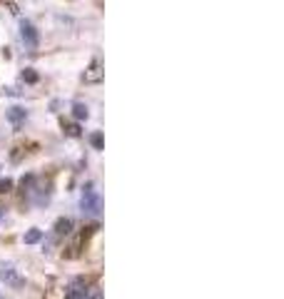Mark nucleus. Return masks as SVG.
I'll return each mask as SVG.
<instances>
[{"mask_svg":"<svg viewBox=\"0 0 284 299\" xmlns=\"http://www.w3.org/2000/svg\"><path fill=\"white\" fill-rule=\"evenodd\" d=\"M63 130H65V135H67V137H80V125H75V122L63 125Z\"/></svg>","mask_w":284,"mask_h":299,"instance_id":"obj_10","label":"nucleus"},{"mask_svg":"<svg viewBox=\"0 0 284 299\" xmlns=\"http://www.w3.org/2000/svg\"><path fill=\"white\" fill-rule=\"evenodd\" d=\"M72 227H75V222H72L70 217H60V219L55 222V227H53V235H55L58 239H63V237H67V235L72 232Z\"/></svg>","mask_w":284,"mask_h":299,"instance_id":"obj_6","label":"nucleus"},{"mask_svg":"<svg viewBox=\"0 0 284 299\" xmlns=\"http://www.w3.org/2000/svg\"><path fill=\"white\" fill-rule=\"evenodd\" d=\"M40 239H43V232H40V230H30V232L23 237L25 244H35V242H40Z\"/></svg>","mask_w":284,"mask_h":299,"instance_id":"obj_8","label":"nucleus"},{"mask_svg":"<svg viewBox=\"0 0 284 299\" xmlns=\"http://www.w3.org/2000/svg\"><path fill=\"white\" fill-rule=\"evenodd\" d=\"M88 85H95V83H100L102 80V62L95 58L93 62H90V67L85 70V78H83Z\"/></svg>","mask_w":284,"mask_h":299,"instance_id":"obj_4","label":"nucleus"},{"mask_svg":"<svg viewBox=\"0 0 284 299\" xmlns=\"http://www.w3.org/2000/svg\"><path fill=\"white\" fill-rule=\"evenodd\" d=\"M90 142H93V147H95V150H102V135H100V132L90 135Z\"/></svg>","mask_w":284,"mask_h":299,"instance_id":"obj_13","label":"nucleus"},{"mask_svg":"<svg viewBox=\"0 0 284 299\" xmlns=\"http://www.w3.org/2000/svg\"><path fill=\"white\" fill-rule=\"evenodd\" d=\"M65 299H83V294H80L75 287H67L65 289Z\"/></svg>","mask_w":284,"mask_h":299,"instance_id":"obj_12","label":"nucleus"},{"mask_svg":"<svg viewBox=\"0 0 284 299\" xmlns=\"http://www.w3.org/2000/svg\"><path fill=\"white\" fill-rule=\"evenodd\" d=\"M10 190H13V179H10V177L0 179V195H5V192H10Z\"/></svg>","mask_w":284,"mask_h":299,"instance_id":"obj_11","label":"nucleus"},{"mask_svg":"<svg viewBox=\"0 0 284 299\" xmlns=\"http://www.w3.org/2000/svg\"><path fill=\"white\" fill-rule=\"evenodd\" d=\"M5 118H8V122H10L13 127H20V125H23V122L28 120V110H25V107H18V105H15V107H10V110L5 112Z\"/></svg>","mask_w":284,"mask_h":299,"instance_id":"obj_5","label":"nucleus"},{"mask_svg":"<svg viewBox=\"0 0 284 299\" xmlns=\"http://www.w3.org/2000/svg\"><path fill=\"white\" fill-rule=\"evenodd\" d=\"M88 115H90V112H88V105H83V102H75V105H72V118H75V120H88Z\"/></svg>","mask_w":284,"mask_h":299,"instance_id":"obj_7","label":"nucleus"},{"mask_svg":"<svg viewBox=\"0 0 284 299\" xmlns=\"http://www.w3.org/2000/svg\"><path fill=\"white\" fill-rule=\"evenodd\" d=\"M23 80H25V83H30V85H32V83H37V72H35L32 67H25V70H23Z\"/></svg>","mask_w":284,"mask_h":299,"instance_id":"obj_9","label":"nucleus"},{"mask_svg":"<svg viewBox=\"0 0 284 299\" xmlns=\"http://www.w3.org/2000/svg\"><path fill=\"white\" fill-rule=\"evenodd\" d=\"M0 282H3L5 287H10V289L25 287V277L18 269H13V267H0Z\"/></svg>","mask_w":284,"mask_h":299,"instance_id":"obj_3","label":"nucleus"},{"mask_svg":"<svg viewBox=\"0 0 284 299\" xmlns=\"http://www.w3.org/2000/svg\"><path fill=\"white\" fill-rule=\"evenodd\" d=\"M20 40H23L25 50H30V53H35L40 45V35L30 20H20Z\"/></svg>","mask_w":284,"mask_h":299,"instance_id":"obj_2","label":"nucleus"},{"mask_svg":"<svg viewBox=\"0 0 284 299\" xmlns=\"http://www.w3.org/2000/svg\"><path fill=\"white\" fill-rule=\"evenodd\" d=\"M3 217H5V212H3V209H0V222H3Z\"/></svg>","mask_w":284,"mask_h":299,"instance_id":"obj_14","label":"nucleus"},{"mask_svg":"<svg viewBox=\"0 0 284 299\" xmlns=\"http://www.w3.org/2000/svg\"><path fill=\"white\" fill-rule=\"evenodd\" d=\"M80 207H83V214H88V217H97L102 212V200H100V195H97L93 182H88L83 187V200H80Z\"/></svg>","mask_w":284,"mask_h":299,"instance_id":"obj_1","label":"nucleus"}]
</instances>
